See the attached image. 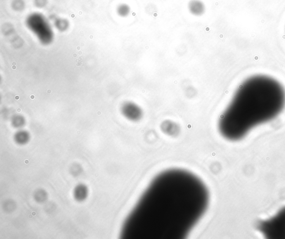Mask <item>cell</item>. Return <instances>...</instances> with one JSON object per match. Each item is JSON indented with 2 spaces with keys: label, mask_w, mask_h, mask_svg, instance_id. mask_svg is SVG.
<instances>
[{
  "label": "cell",
  "mask_w": 285,
  "mask_h": 239,
  "mask_svg": "<svg viewBox=\"0 0 285 239\" xmlns=\"http://www.w3.org/2000/svg\"><path fill=\"white\" fill-rule=\"evenodd\" d=\"M88 187L84 184H79L75 187L74 191L75 199L79 201H83L88 196Z\"/></svg>",
  "instance_id": "8992f818"
},
{
  "label": "cell",
  "mask_w": 285,
  "mask_h": 239,
  "mask_svg": "<svg viewBox=\"0 0 285 239\" xmlns=\"http://www.w3.org/2000/svg\"><path fill=\"white\" fill-rule=\"evenodd\" d=\"M117 13L119 16L121 17H126L128 16L129 13L131 12V7L125 4V3H122L117 7Z\"/></svg>",
  "instance_id": "ba28073f"
},
{
  "label": "cell",
  "mask_w": 285,
  "mask_h": 239,
  "mask_svg": "<svg viewBox=\"0 0 285 239\" xmlns=\"http://www.w3.org/2000/svg\"><path fill=\"white\" fill-rule=\"evenodd\" d=\"M285 106L281 84L269 76L255 75L237 89L220 119L219 129L224 137L238 140L252 128L275 118Z\"/></svg>",
  "instance_id": "7a4b0ae2"
},
{
  "label": "cell",
  "mask_w": 285,
  "mask_h": 239,
  "mask_svg": "<svg viewBox=\"0 0 285 239\" xmlns=\"http://www.w3.org/2000/svg\"><path fill=\"white\" fill-rule=\"evenodd\" d=\"M27 25L41 43L47 45L52 42L53 32L50 25L42 15L37 13L31 15L27 20Z\"/></svg>",
  "instance_id": "3957f363"
},
{
  "label": "cell",
  "mask_w": 285,
  "mask_h": 239,
  "mask_svg": "<svg viewBox=\"0 0 285 239\" xmlns=\"http://www.w3.org/2000/svg\"><path fill=\"white\" fill-rule=\"evenodd\" d=\"M47 0H35V4L39 7H44L45 6Z\"/></svg>",
  "instance_id": "7c38bea8"
},
{
  "label": "cell",
  "mask_w": 285,
  "mask_h": 239,
  "mask_svg": "<svg viewBox=\"0 0 285 239\" xmlns=\"http://www.w3.org/2000/svg\"><path fill=\"white\" fill-rule=\"evenodd\" d=\"M55 25L56 27L62 31L65 30L68 27V22L67 20L64 19H57L55 22Z\"/></svg>",
  "instance_id": "30bf717a"
},
{
  "label": "cell",
  "mask_w": 285,
  "mask_h": 239,
  "mask_svg": "<svg viewBox=\"0 0 285 239\" xmlns=\"http://www.w3.org/2000/svg\"><path fill=\"white\" fill-rule=\"evenodd\" d=\"M209 192L189 171L171 169L149 184L125 222L123 237L180 239L187 237L207 209Z\"/></svg>",
  "instance_id": "6da1fadb"
},
{
  "label": "cell",
  "mask_w": 285,
  "mask_h": 239,
  "mask_svg": "<svg viewBox=\"0 0 285 239\" xmlns=\"http://www.w3.org/2000/svg\"><path fill=\"white\" fill-rule=\"evenodd\" d=\"M188 8L190 13L195 16H202L205 12V5L200 0H191L188 3Z\"/></svg>",
  "instance_id": "5b68a950"
},
{
  "label": "cell",
  "mask_w": 285,
  "mask_h": 239,
  "mask_svg": "<svg viewBox=\"0 0 285 239\" xmlns=\"http://www.w3.org/2000/svg\"><path fill=\"white\" fill-rule=\"evenodd\" d=\"M25 120L24 117L21 115H15L12 119V124L14 127L21 128L25 124Z\"/></svg>",
  "instance_id": "9c48e42d"
},
{
  "label": "cell",
  "mask_w": 285,
  "mask_h": 239,
  "mask_svg": "<svg viewBox=\"0 0 285 239\" xmlns=\"http://www.w3.org/2000/svg\"><path fill=\"white\" fill-rule=\"evenodd\" d=\"M24 3L23 0H14L12 3V7L15 10L20 11L24 8Z\"/></svg>",
  "instance_id": "8fae6325"
},
{
  "label": "cell",
  "mask_w": 285,
  "mask_h": 239,
  "mask_svg": "<svg viewBox=\"0 0 285 239\" xmlns=\"http://www.w3.org/2000/svg\"><path fill=\"white\" fill-rule=\"evenodd\" d=\"M30 139V134L27 131L20 130L15 135V140L19 144L27 143Z\"/></svg>",
  "instance_id": "52a82bcc"
},
{
  "label": "cell",
  "mask_w": 285,
  "mask_h": 239,
  "mask_svg": "<svg viewBox=\"0 0 285 239\" xmlns=\"http://www.w3.org/2000/svg\"><path fill=\"white\" fill-rule=\"evenodd\" d=\"M122 112L124 117L131 120L136 121L141 118L142 110L136 104L126 102L122 106Z\"/></svg>",
  "instance_id": "277c9868"
}]
</instances>
